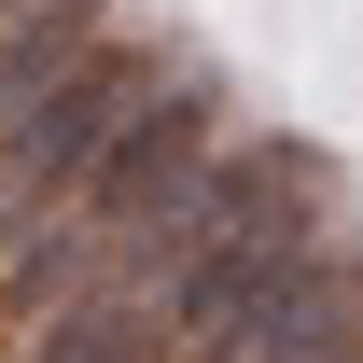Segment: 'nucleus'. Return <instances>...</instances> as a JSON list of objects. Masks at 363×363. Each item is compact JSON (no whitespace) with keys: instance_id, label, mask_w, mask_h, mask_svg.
<instances>
[{"instance_id":"3","label":"nucleus","mask_w":363,"mask_h":363,"mask_svg":"<svg viewBox=\"0 0 363 363\" xmlns=\"http://www.w3.org/2000/svg\"><path fill=\"white\" fill-rule=\"evenodd\" d=\"M98 43H112V28H98V0H28V14L0 28V140L28 126V112H43V98L70 84Z\"/></svg>"},{"instance_id":"1","label":"nucleus","mask_w":363,"mask_h":363,"mask_svg":"<svg viewBox=\"0 0 363 363\" xmlns=\"http://www.w3.org/2000/svg\"><path fill=\"white\" fill-rule=\"evenodd\" d=\"M154 84H168L154 56H126V43H98L84 70H70V84H56L43 112H28V126L0 140V210H70V196H84V168L112 154V140H126V112H140Z\"/></svg>"},{"instance_id":"4","label":"nucleus","mask_w":363,"mask_h":363,"mask_svg":"<svg viewBox=\"0 0 363 363\" xmlns=\"http://www.w3.org/2000/svg\"><path fill=\"white\" fill-rule=\"evenodd\" d=\"M28 363H168V321H154V279H98V294H70V308L28 335Z\"/></svg>"},{"instance_id":"5","label":"nucleus","mask_w":363,"mask_h":363,"mask_svg":"<svg viewBox=\"0 0 363 363\" xmlns=\"http://www.w3.org/2000/svg\"><path fill=\"white\" fill-rule=\"evenodd\" d=\"M14 14H28V0H0V28H14Z\"/></svg>"},{"instance_id":"2","label":"nucleus","mask_w":363,"mask_h":363,"mask_svg":"<svg viewBox=\"0 0 363 363\" xmlns=\"http://www.w3.org/2000/svg\"><path fill=\"white\" fill-rule=\"evenodd\" d=\"M210 126H224V112H210V84H196V70H168V84L126 112V140L84 168V196H70V210H84L98 238H154L182 196H196V168H210Z\"/></svg>"}]
</instances>
